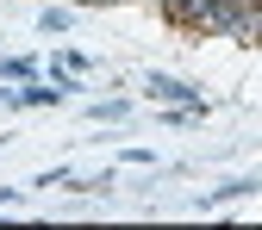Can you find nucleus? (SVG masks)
<instances>
[{
  "label": "nucleus",
  "mask_w": 262,
  "mask_h": 230,
  "mask_svg": "<svg viewBox=\"0 0 262 230\" xmlns=\"http://www.w3.org/2000/svg\"><path fill=\"white\" fill-rule=\"evenodd\" d=\"M150 87L162 93V100H181V106H200V93H193V87H181V81H169V75H150Z\"/></svg>",
  "instance_id": "f257e3e1"
}]
</instances>
